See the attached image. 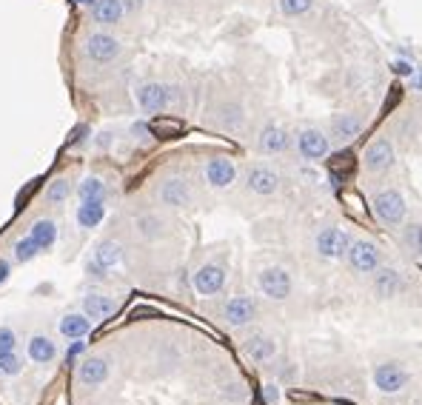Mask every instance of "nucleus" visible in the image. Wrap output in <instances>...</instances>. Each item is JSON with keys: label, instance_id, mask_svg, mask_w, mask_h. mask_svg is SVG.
Returning <instances> with one entry per match:
<instances>
[{"label": "nucleus", "instance_id": "nucleus-42", "mask_svg": "<svg viewBox=\"0 0 422 405\" xmlns=\"http://www.w3.org/2000/svg\"><path fill=\"white\" fill-rule=\"evenodd\" d=\"M143 6V0H123V9L126 12H137Z\"/></svg>", "mask_w": 422, "mask_h": 405}, {"label": "nucleus", "instance_id": "nucleus-11", "mask_svg": "<svg viewBox=\"0 0 422 405\" xmlns=\"http://www.w3.org/2000/svg\"><path fill=\"white\" fill-rule=\"evenodd\" d=\"M394 157H397L394 146L386 138H377L374 143H368L366 154H362V160H366V168L368 171H386V168H391L394 166Z\"/></svg>", "mask_w": 422, "mask_h": 405}, {"label": "nucleus", "instance_id": "nucleus-46", "mask_svg": "<svg viewBox=\"0 0 422 405\" xmlns=\"http://www.w3.org/2000/svg\"><path fill=\"white\" fill-rule=\"evenodd\" d=\"M74 3H80V6H94L98 0H74Z\"/></svg>", "mask_w": 422, "mask_h": 405}, {"label": "nucleus", "instance_id": "nucleus-33", "mask_svg": "<svg viewBox=\"0 0 422 405\" xmlns=\"http://www.w3.org/2000/svg\"><path fill=\"white\" fill-rule=\"evenodd\" d=\"M69 195H71V183H69V177H57V180L46 188V200H49V203H63Z\"/></svg>", "mask_w": 422, "mask_h": 405}, {"label": "nucleus", "instance_id": "nucleus-15", "mask_svg": "<svg viewBox=\"0 0 422 405\" xmlns=\"http://www.w3.org/2000/svg\"><path fill=\"white\" fill-rule=\"evenodd\" d=\"M362 134V123L359 118H354V114H334L331 118V138L337 143H351L354 138H359Z\"/></svg>", "mask_w": 422, "mask_h": 405}, {"label": "nucleus", "instance_id": "nucleus-27", "mask_svg": "<svg viewBox=\"0 0 422 405\" xmlns=\"http://www.w3.org/2000/svg\"><path fill=\"white\" fill-rule=\"evenodd\" d=\"M29 237L41 245V252L43 248H52L54 245V240H57V226L52 223V220H34V226H32V231H29Z\"/></svg>", "mask_w": 422, "mask_h": 405}, {"label": "nucleus", "instance_id": "nucleus-7", "mask_svg": "<svg viewBox=\"0 0 422 405\" xmlns=\"http://www.w3.org/2000/svg\"><path fill=\"white\" fill-rule=\"evenodd\" d=\"M348 260L354 265V272H359V274H374L379 268V252L368 240H354L348 248Z\"/></svg>", "mask_w": 422, "mask_h": 405}, {"label": "nucleus", "instance_id": "nucleus-8", "mask_svg": "<svg viewBox=\"0 0 422 405\" xmlns=\"http://www.w3.org/2000/svg\"><path fill=\"white\" fill-rule=\"evenodd\" d=\"M245 186L254 191V195H263V197H268V195H274V191L280 188V175L274 168H268V166H263V163H257V166H252L245 171Z\"/></svg>", "mask_w": 422, "mask_h": 405}, {"label": "nucleus", "instance_id": "nucleus-6", "mask_svg": "<svg viewBox=\"0 0 422 405\" xmlns=\"http://www.w3.org/2000/svg\"><path fill=\"white\" fill-rule=\"evenodd\" d=\"M120 52H123L120 41H118V37H111V34H106V32H94L89 41H86V54L91 57L94 63H111V61H118Z\"/></svg>", "mask_w": 422, "mask_h": 405}, {"label": "nucleus", "instance_id": "nucleus-25", "mask_svg": "<svg viewBox=\"0 0 422 405\" xmlns=\"http://www.w3.org/2000/svg\"><path fill=\"white\" fill-rule=\"evenodd\" d=\"M89 331H91V322H89L86 314H69V317L60 320V334L69 337V340H80Z\"/></svg>", "mask_w": 422, "mask_h": 405}, {"label": "nucleus", "instance_id": "nucleus-43", "mask_svg": "<svg viewBox=\"0 0 422 405\" xmlns=\"http://www.w3.org/2000/svg\"><path fill=\"white\" fill-rule=\"evenodd\" d=\"M6 280H9V263L0 260V283H6Z\"/></svg>", "mask_w": 422, "mask_h": 405}, {"label": "nucleus", "instance_id": "nucleus-18", "mask_svg": "<svg viewBox=\"0 0 422 405\" xmlns=\"http://www.w3.org/2000/svg\"><path fill=\"white\" fill-rule=\"evenodd\" d=\"M123 0H98V3L91 6V17H94V23H100V26H111V23H120L123 21Z\"/></svg>", "mask_w": 422, "mask_h": 405}, {"label": "nucleus", "instance_id": "nucleus-12", "mask_svg": "<svg viewBox=\"0 0 422 405\" xmlns=\"http://www.w3.org/2000/svg\"><path fill=\"white\" fill-rule=\"evenodd\" d=\"M223 314H225V322L228 325H234V329H240V325H248L254 317H257V303L252 297H232L225 303L223 308Z\"/></svg>", "mask_w": 422, "mask_h": 405}, {"label": "nucleus", "instance_id": "nucleus-30", "mask_svg": "<svg viewBox=\"0 0 422 405\" xmlns=\"http://www.w3.org/2000/svg\"><path fill=\"white\" fill-rule=\"evenodd\" d=\"M106 195V186L100 177H86L80 186H78V197L80 203H89V200H103Z\"/></svg>", "mask_w": 422, "mask_h": 405}, {"label": "nucleus", "instance_id": "nucleus-26", "mask_svg": "<svg viewBox=\"0 0 422 405\" xmlns=\"http://www.w3.org/2000/svg\"><path fill=\"white\" fill-rule=\"evenodd\" d=\"M123 260V248L120 243H114V240H106L98 245V252H94V263H98L100 268H114Z\"/></svg>", "mask_w": 422, "mask_h": 405}, {"label": "nucleus", "instance_id": "nucleus-10", "mask_svg": "<svg viewBox=\"0 0 422 405\" xmlns=\"http://www.w3.org/2000/svg\"><path fill=\"white\" fill-rule=\"evenodd\" d=\"M203 175H206V183L208 186H214V188H228L234 180H237V168L234 163L228 160V157H211L203 168Z\"/></svg>", "mask_w": 422, "mask_h": 405}, {"label": "nucleus", "instance_id": "nucleus-1", "mask_svg": "<svg viewBox=\"0 0 422 405\" xmlns=\"http://www.w3.org/2000/svg\"><path fill=\"white\" fill-rule=\"evenodd\" d=\"M371 208L386 226H402V220H406V197H402L397 188L377 191L371 200Z\"/></svg>", "mask_w": 422, "mask_h": 405}, {"label": "nucleus", "instance_id": "nucleus-13", "mask_svg": "<svg viewBox=\"0 0 422 405\" xmlns=\"http://www.w3.org/2000/svg\"><path fill=\"white\" fill-rule=\"evenodd\" d=\"M223 285H225V272H223V265H217V263L203 265L200 272L195 274V288H197V294H203V297H211V294L223 292Z\"/></svg>", "mask_w": 422, "mask_h": 405}, {"label": "nucleus", "instance_id": "nucleus-38", "mask_svg": "<svg viewBox=\"0 0 422 405\" xmlns=\"http://www.w3.org/2000/svg\"><path fill=\"white\" fill-rule=\"evenodd\" d=\"M131 134H134V140L146 143V140L151 138V129H148V123H134V126H131Z\"/></svg>", "mask_w": 422, "mask_h": 405}, {"label": "nucleus", "instance_id": "nucleus-39", "mask_svg": "<svg viewBox=\"0 0 422 405\" xmlns=\"http://www.w3.org/2000/svg\"><path fill=\"white\" fill-rule=\"evenodd\" d=\"M263 397H265V402H268V405H274V402L280 399V391H277V385H274V382L263 385Z\"/></svg>", "mask_w": 422, "mask_h": 405}, {"label": "nucleus", "instance_id": "nucleus-19", "mask_svg": "<svg viewBox=\"0 0 422 405\" xmlns=\"http://www.w3.org/2000/svg\"><path fill=\"white\" fill-rule=\"evenodd\" d=\"M243 351L252 357L254 362H268L274 354H277V345L271 337H265V334H254V337H248L245 345H243Z\"/></svg>", "mask_w": 422, "mask_h": 405}, {"label": "nucleus", "instance_id": "nucleus-35", "mask_svg": "<svg viewBox=\"0 0 422 405\" xmlns=\"http://www.w3.org/2000/svg\"><path fill=\"white\" fill-rule=\"evenodd\" d=\"M23 371V360L14 354H0V377H14Z\"/></svg>", "mask_w": 422, "mask_h": 405}, {"label": "nucleus", "instance_id": "nucleus-4", "mask_svg": "<svg viewBox=\"0 0 422 405\" xmlns=\"http://www.w3.org/2000/svg\"><path fill=\"white\" fill-rule=\"evenodd\" d=\"M171 89L163 86V83H155V80H148V83H140L137 89H134V100H137V106L143 111H166L171 106Z\"/></svg>", "mask_w": 422, "mask_h": 405}, {"label": "nucleus", "instance_id": "nucleus-20", "mask_svg": "<svg viewBox=\"0 0 422 405\" xmlns=\"http://www.w3.org/2000/svg\"><path fill=\"white\" fill-rule=\"evenodd\" d=\"M78 377H80L83 385H100V382H106V377H109V362H106L103 357H89V360L80 362Z\"/></svg>", "mask_w": 422, "mask_h": 405}, {"label": "nucleus", "instance_id": "nucleus-3", "mask_svg": "<svg viewBox=\"0 0 422 405\" xmlns=\"http://www.w3.org/2000/svg\"><path fill=\"white\" fill-rule=\"evenodd\" d=\"M348 248H351V237L337 226L322 228L317 234V254L325 257V260H340V257L348 254Z\"/></svg>", "mask_w": 422, "mask_h": 405}, {"label": "nucleus", "instance_id": "nucleus-41", "mask_svg": "<svg viewBox=\"0 0 422 405\" xmlns=\"http://www.w3.org/2000/svg\"><path fill=\"white\" fill-rule=\"evenodd\" d=\"M89 274H94V277H106V268H100L98 263L91 260V263H89Z\"/></svg>", "mask_w": 422, "mask_h": 405}, {"label": "nucleus", "instance_id": "nucleus-44", "mask_svg": "<svg viewBox=\"0 0 422 405\" xmlns=\"http://www.w3.org/2000/svg\"><path fill=\"white\" fill-rule=\"evenodd\" d=\"M80 351H83V342H80V340H74V345L69 349V357H78Z\"/></svg>", "mask_w": 422, "mask_h": 405}, {"label": "nucleus", "instance_id": "nucleus-24", "mask_svg": "<svg viewBox=\"0 0 422 405\" xmlns=\"http://www.w3.org/2000/svg\"><path fill=\"white\" fill-rule=\"evenodd\" d=\"M106 217V206L103 200H89V203H80L78 208V223L80 228H98Z\"/></svg>", "mask_w": 422, "mask_h": 405}, {"label": "nucleus", "instance_id": "nucleus-37", "mask_svg": "<svg viewBox=\"0 0 422 405\" xmlns=\"http://www.w3.org/2000/svg\"><path fill=\"white\" fill-rule=\"evenodd\" d=\"M14 331L12 329H6V325H0V354H12V349H14Z\"/></svg>", "mask_w": 422, "mask_h": 405}, {"label": "nucleus", "instance_id": "nucleus-16", "mask_svg": "<svg viewBox=\"0 0 422 405\" xmlns=\"http://www.w3.org/2000/svg\"><path fill=\"white\" fill-rule=\"evenodd\" d=\"M402 285H406V280H402V274L394 272V268H377L374 272V294H379L382 300L399 294Z\"/></svg>", "mask_w": 422, "mask_h": 405}, {"label": "nucleus", "instance_id": "nucleus-2", "mask_svg": "<svg viewBox=\"0 0 422 405\" xmlns=\"http://www.w3.org/2000/svg\"><path fill=\"white\" fill-rule=\"evenodd\" d=\"M257 283H260V292L268 300H289L291 297V274L285 272V268H280V265L263 268Z\"/></svg>", "mask_w": 422, "mask_h": 405}, {"label": "nucleus", "instance_id": "nucleus-14", "mask_svg": "<svg viewBox=\"0 0 422 405\" xmlns=\"http://www.w3.org/2000/svg\"><path fill=\"white\" fill-rule=\"evenodd\" d=\"M160 200L166 203V206H171V208H180V206H188L191 203V186L183 180V177H168V180H163V186H160Z\"/></svg>", "mask_w": 422, "mask_h": 405}, {"label": "nucleus", "instance_id": "nucleus-34", "mask_svg": "<svg viewBox=\"0 0 422 405\" xmlns=\"http://www.w3.org/2000/svg\"><path fill=\"white\" fill-rule=\"evenodd\" d=\"M37 254H41V245H37L32 237H23V240H17V243H14V257L21 260V263L34 260Z\"/></svg>", "mask_w": 422, "mask_h": 405}, {"label": "nucleus", "instance_id": "nucleus-23", "mask_svg": "<svg viewBox=\"0 0 422 405\" xmlns=\"http://www.w3.org/2000/svg\"><path fill=\"white\" fill-rule=\"evenodd\" d=\"M148 129H151V134L155 138H160V140H171V138H180L183 134V120H177V118H168V114H160V118H155L148 123Z\"/></svg>", "mask_w": 422, "mask_h": 405}, {"label": "nucleus", "instance_id": "nucleus-36", "mask_svg": "<svg viewBox=\"0 0 422 405\" xmlns=\"http://www.w3.org/2000/svg\"><path fill=\"white\" fill-rule=\"evenodd\" d=\"M314 6V0H280V9L282 14H289V17H297V14H305Z\"/></svg>", "mask_w": 422, "mask_h": 405}, {"label": "nucleus", "instance_id": "nucleus-22", "mask_svg": "<svg viewBox=\"0 0 422 405\" xmlns=\"http://www.w3.org/2000/svg\"><path fill=\"white\" fill-rule=\"evenodd\" d=\"M354 168H357V160H354L351 151H340V154H334V157L329 160V171H331L334 183H345L354 175Z\"/></svg>", "mask_w": 422, "mask_h": 405}, {"label": "nucleus", "instance_id": "nucleus-40", "mask_svg": "<svg viewBox=\"0 0 422 405\" xmlns=\"http://www.w3.org/2000/svg\"><path fill=\"white\" fill-rule=\"evenodd\" d=\"M289 397H291V399H297V402H314V399H317L314 394H302V391H291Z\"/></svg>", "mask_w": 422, "mask_h": 405}, {"label": "nucleus", "instance_id": "nucleus-28", "mask_svg": "<svg viewBox=\"0 0 422 405\" xmlns=\"http://www.w3.org/2000/svg\"><path fill=\"white\" fill-rule=\"evenodd\" d=\"M54 354H57V349H54V342H52L49 337L37 334V337L29 340V357H32L34 362H52Z\"/></svg>", "mask_w": 422, "mask_h": 405}, {"label": "nucleus", "instance_id": "nucleus-21", "mask_svg": "<svg viewBox=\"0 0 422 405\" xmlns=\"http://www.w3.org/2000/svg\"><path fill=\"white\" fill-rule=\"evenodd\" d=\"M114 308H118V303H114L111 297H106V294H89L83 300V311L91 320H106V317H111Z\"/></svg>", "mask_w": 422, "mask_h": 405}, {"label": "nucleus", "instance_id": "nucleus-31", "mask_svg": "<svg viewBox=\"0 0 422 405\" xmlns=\"http://www.w3.org/2000/svg\"><path fill=\"white\" fill-rule=\"evenodd\" d=\"M402 243H406V248H408L411 254L422 257V223L402 226Z\"/></svg>", "mask_w": 422, "mask_h": 405}, {"label": "nucleus", "instance_id": "nucleus-5", "mask_svg": "<svg viewBox=\"0 0 422 405\" xmlns=\"http://www.w3.org/2000/svg\"><path fill=\"white\" fill-rule=\"evenodd\" d=\"M371 380L377 385V391L397 394V391H402L408 385V371L402 369V365H397V362H379L374 369V374H371Z\"/></svg>", "mask_w": 422, "mask_h": 405}, {"label": "nucleus", "instance_id": "nucleus-45", "mask_svg": "<svg viewBox=\"0 0 422 405\" xmlns=\"http://www.w3.org/2000/svg\"><path fill=\"white\" fill-rule=\"evenodd\" d=\"M394 72H399V74H411V66H408V63H397Z\"/></svg>", "mask_w": 422, "mask_h": 405}, {"label": "nucleus", "instance_id": "nucleus-29", "mask_svg": "<svg viewBox=\"0 0 422 405\" xmlns=\"http://www.w3.org/2000/svg\"><path fill=\"white\" fill-rule=\"evenodd\" d=\"M217 120H220L223 129H240L243 120H245V114H243V109H240L237 103H225V106H220V111H217Z\"/></svg>", "mask_w": 422, "mask_h": 405}, {"label": "nucleus", "instance_id": "nucleus-17", "mask_svg": "<svg viewBox=\"0 0 422 405\" xmlns=\"http://www.w3.org/2000/svg\"><path fill=\"white\" fill-rule=\"evenodd\" d=\"M291 138H289V131H285L282 126L271 123V126H265L263 134H260V149L265 154H282L285 149H289Z\"/></svg>", "mask_w": 422, "mask_h": 405}, {"label": "nucleus", "instance_id": "nucleus-9", "mask_svg": "<svg viewBox=\"0 0 422 405\" xmlns=\"http://www.w3.org/2000/svg\"><path fill=\"white\" fill-rule=\"evenodd\" d=\"M297 149L305 160H322L329 157V138L320 131V129H302L297 134Z\"/></svg>", "mask_w": 422, "mask_h": 405}, {"label": "nucleus", "instance_id": "nucleus-32", "mask_svg": "<svg viewBox=\"0 0 422 405\" xmlns=\"http://www.w3.org/2000/svg\"><path fill=\"white\" fill-rule=\"evenodd\" d=\"M137 231L146 240H155L163 234V220L157 215H143V217H137Z\"/></svg>", "mask_w": 422, "mask_h": 405}]
</instances>
